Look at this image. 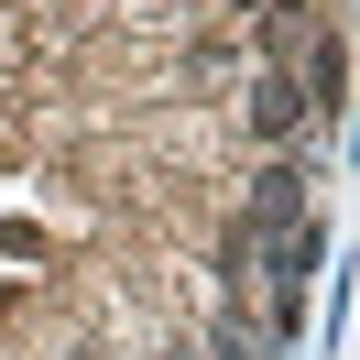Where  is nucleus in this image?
<instances>
[{
	"label": "nucleus",
	"mask_w": 360,
	"mask_h": 360,
	"mask_svg": "<svg viewBox=\"0 0 360 360\" xmlns=\"http://www.w3.org/2000/svg\"><path fill=\"white\" fill-rule=\"evenodd\" d=\"M306 110H316V98H306V77H295V66H273L262 88H251V131H262V142H295V131H306Z\"/></svg>",
	"instance_id": "1"
},
{
	"label": "nucleus",
	"mask_w": 360,
	"mask_h": 360,
	"mask_svg": "<svg viewBox=\"0 0 360 360\" xmlns=\"http://www.w3.org/2000/svg\"><path fill=\"white\" fill-rule=\"evenodd\" d=\"M295 219H306V164H273L251 186V229H295Z\"/></svg>",
	"instance_id": "2"
}]
</instances>
